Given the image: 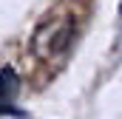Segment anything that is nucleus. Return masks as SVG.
<instances>
[{
    "label": "nucleus",
    "instance_id": "obj_1",
    "mask_svg": "<svg viewBox=\"0 0 122 119\" xmlns=\"http://www.w3.org/2000/svg\"><path fill=\"white\" fill-rule=\"evenodd\" d=\"M17 91H20L17 74L11 68H0V114H17L20 116V111L11 108V99L17 96Z\"/></svg>",
    "mask_w": 122,
    "mask_h": 119
},
{
    "label": "nucleus",
    "instance_id": "obj_2",
    "mask_svg": "<svg viewBox=\"0 0 122 119\" xmlns=\"http://www.w3.org/2000/svg\"><path fill=\"white\" fill-rule=\"evenodd\" d=\"M119 14H122V3H119Z\"/></svg>",
    "mask_w": 122,
    "mask_h": 119
}]
</instances>
